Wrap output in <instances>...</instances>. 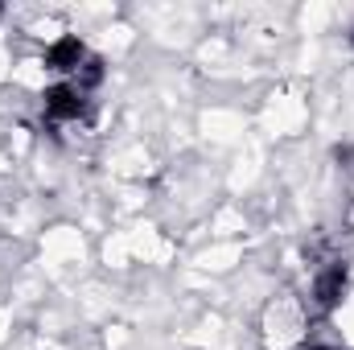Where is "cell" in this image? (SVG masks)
<instances>
[{
	"label": "cell",
	"instance_id": "cell-1",
	"mask_svg": "<svg viewBox=\"0 0 354 350\" xmlns=\"http://www.w3.org/2000/svg\"><path fill=\"white\" fill-rule=\"evenodd\" d=\"M309 301L284 293L268 301L260 313V342L264 350H305L309 347Z\"/></svg>",
	"mask_w": 354,
	"mask_h": 350
},
{
	"label": "cell",
	"instance_id": "cell-3",
	"mask_svg": "<svg viewBox=\"0 0 354 350\" xmlns=\"http://www.w3.org/2000/svg\"><path fill=\"white\" fill-rule=\"evenodd\" d=\"M305 350H326V347H305Z\"/></svg>",
	"mask_w": 354,
	"mask_h": 350
},
{
	"label": "cell",
	"instance_id": "cell-2",
	"mask_svg": "<svg viewBox=\"0 0 354 350\" xmlns=\"http://www.w3.org/2000/svg\"><path fill=\"white\" fill-rule=\"evenodd\" d=\"M342 293H346V264L338 260H326L313 268V280H309V309H317V313H330L338 301H342Z\"/></svg>",
	"mask_w": 354,
	"mask_h": 350
}]
</instances>
